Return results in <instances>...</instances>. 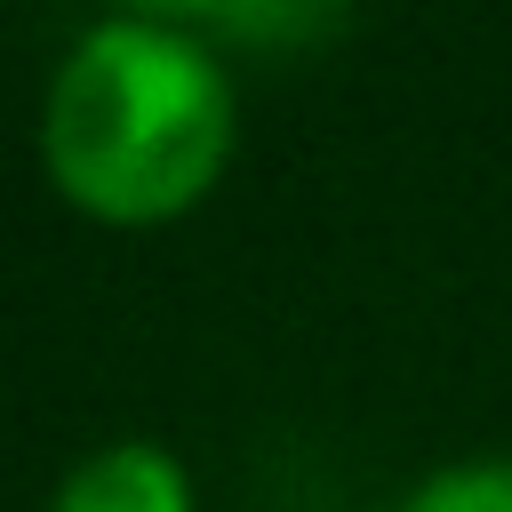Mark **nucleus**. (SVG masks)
Masks as SVG:
<instances>
[{
    "label": "nucleus",
    "instance_id": "obj_1",
    "mask_svg": "<svg viewBox=\"0 0 512 512\" xmlns=\"http://www.w3.org/2000/svg\"><path fill=\"white\" fill-rule=\"evenodd\" d=\"M232 72L168 8L96 16L40 104L48 184L96 224H168L232 160Z\"/></svg>",
    "mask_w": 512,
    "mask_h": 512
},
{
    "label": "nucleus",
    "instance_id": "obj_2",
    "mask_svg": "<svg viewBox=\"0 0 512 512\" xmlns=\"http://www.w3.org/2000/svg\"><path fill=\"white\" fill-rule=\"evenodd\" d=\"M48 512H192V472L160 440H112L64 472Z\"/></svg>",
    "mask_w": 512,
    "mask_h": 512
},
{
    "label": "nucleus",
    "instance_id": "obj_3",
    "mask_svg": "<svg viewBox=\"0 0 512 512\" xmlns=\"http://www.w3.org/2000/svg\"><path fill=\"white\" fill-rule=\"evenodd\" d=\"M392 512H512V456H480V464H448L432 480H416Z\"/></svg>",
    "mask_w": 512,
    "mask_h": 512
}]
</instances>
